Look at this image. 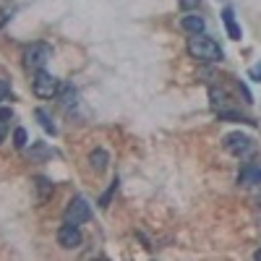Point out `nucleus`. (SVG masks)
I'll use <instances>...</instances> for the list:
<instances>
[{"label":"nucleus","mask_w":261,"mask_h":261,"mask_svg":"<svg viewBox=\"0 0 261 261\" xmlns=\"http://www.w3.org/2000/svg\"><path fill=\"white\" fill-rule=\"evenodd\" d=\"M209 94H212V105H222L225 102V92L222 89H212Z\"/></svg>","instance_id":"14"},{"label":"nucleus","mask_w":261,"mask_h":261,"mask_svg":"<svg viewBox=\"0 0 261 261\" xmlns=\"http://www.w3.org/2000/svg\"><path fill=\"white\" fill-rule=\"evenodd\" d=\"M238 183L243 186H253V183H261V165H246L238 175Z\"/></svg>","instance_id":"7"},{"label":"nucleus","mask_w":261,"mask_h":261,"mask_svg":"<svg viewBox=\"0 0 261 261\" xmlns=\"http://www.w3.org/2000/svg\"><path fill=\"white\" fill-rule=\"evenodd\" d=\"M180 27H183L188 34H201V32H204V18H201L199 13H188V16H183Z\"/></svg>","instance_id":"9"},{"label":"nucleus","mask_w":261,"mask_h":261,"mask_svg":"<svg viewBox=\"0 0 261 261\" xmlns=\"http://www.w3.org/2000/svg\"><path fill=\"white\" fill-rule=\"evenodd\" d=\"M256 258H261V251H258V253H256Z\"/></svg>","instance_id":"20"},{"label":"nucleus","mask_w":261,"mask_h":261,"mask_svg":"<svg viewBox=\"0 0 261 261\" xmlns=\"http://www.w3.org/2000/svg\"><path fill=\"white\" fill-rule=\"evenodd\" d=\"M81 241H84V238H81V230L76 227V225H68V222H65L60 230H58V243H60V248H79L81 246Z\"/></svg>","instance_id":"6"},{"label":"nucleus","mask_w":261,"mask_h":261,"mask_svg":"<svg viewBox=\"0 0 261 261\" xmlns=\"http://www.w3.org/2000/svg\"><path fill=\"white\" fill-rule=\"evenodd\" d=\"M107 151L105 149H97V151H92V157H89V162H92V167H94V172H102L105 167H107Z\"/></svg>","instance_id":"10"},{"label":"nucleus","mask_w":261,"mask_h":261,"mask_svg":"<svg viewBox=\"0 0 261 261\" xmlns=\"http://www.w3.org/2000/svg\"><path fill=\"white\" fill-rule=\"evenodd\" d=\"M11 118H13V113L8 110V107H0V123L6 125V120H11Z\"/></svg>","instance_id":"16"},{"label":"nucleus","mask_w":261,"mask_h":261,"mask_svg":"<svg viewBox=\"0 0 261 261\" xmlns=\"http://www.w3.org/2000/svg\"><path fill=\"white\" fill-rule=\"evenodd\" d=\"M58 89H60L58 79H55V76H50L45 68L34 73V94H37L39 99H53V97L58 94Z\"/></svg>","instance_id":"4"},{"label":"nucleus","mask_w":261,"mask_h":261,"mask_svg":"<svg viewBox=\"0 0 261 261\" xmlns=\"http://www.w3.org/2000/svg\"><path fill=\"white\" fill-rule=\"evenodd\" d=\"M225 149L230 151V154H235V157H243V154H248V151L253 149V141L246 134H227L225 136Z\"/></svg>","instance_id":"5"},{"label":"nucleus","mask_w":261,"mask_h":261,"mask_svg":"<svg viewBox=\"0 0 261 261\" xmlns=\"http://www.w3.org/2000/svg\"><path fill=\"white\" fill-rule=\"evenodd\" d=\"M222 21H225V29H227V37H230V39H241V37H243L241 27H238V21H235L232 8H225V11H222Z\"/></svg>","instance_id":"8"},{"label":"nucleus","mask_w":261,"mask_h":261,"mask_svg":"<svg viewBox=\"0 0 261 261\" xmlns=\"http://www.w3.org/2000/svg\"><path fill=\"white\" fill-rule=\"evenodd\" d=\"M37 188H39V201H45L47 193L53 191V183H47L45 178H37Z\"/></svg>","instance_id":"13"},{"label":"nucleus","mask_w":261,"mask_h":261,"mask_svg":"<svg viewBox=\"0 0 261 261\" xmlns=\"http://www.w3.org/2000/svg\"><path fill=\"white\" fill-rule=\"evenodd\" d=\"M8 94H11V84L8 81H0V102L8 99Z\"/></svg>","instance_id":"15"},{"label":"nucleus","mask_w":261,"mask_h":261,"mask_svg":"<svg viewBox=\"0 0 261 261\" xmlns=\"http://www.w3.org/2000/svg\"><path fill=\"white\" fill-rule=\"evenodd\" d=\"M37 118H39V123H42V128L47 130V134H55V123L50 120V115L45 113V110H37Z\"/></svg>","instance_id":"11"},{"label":"nucleus","mask_w":261,"mask_h":261,"mask_svg":"<svg viewBox=\"0 0 261 261\" xmlns=\"http://www.w3.org/2000/svg\"><path fill=\"white\" fill-rule=\"evenodd\" d=\"M13 146L16 149H24L27 146V130L24 128H16L13 130Z\"/></svg>","instance_id":"12"},{"label":"nucleus","mask_w":261,"mask_h":261,"mask_svg":"<svg viewBox=\"0 0 261 261\" xmlns=\"http://www.w3.org/2000/svg\"><path fill=\"white\" fill-rule=\"evenodd\" d=\"M50 58H53V47L45 45V42H34V45L27 47V53H24V65H27V71L37 73L50 63Z\"/></svg>","instance_id":"2"},{"label":"nucleus","mask_w":261,"mask_h":261,"mask_svg":"<svg viewBox=\"0 0 261 261\" xmlns=\"http://www.w3.org/2000/svg\"><path fill=\"white\" fill-rule=\"evenodd\" d=\"M186 50H188V55L193 60H199V63H217V60H222V47L217 45L214 39L204 37V34H191Z\"/></svg>","instance_id":"1"},{"label":"nucleus","mask_w":261,"mask_h":261,"mask_svg":"<svg viewBox=\"0 0 261 261\" xmlns=\"http://www.w3.org/2000/svg\"><path fill=\"white\" fill-rule=\"evenodd\" d=\"M199 6V0H180V8L183 11H191V8H196Z\"/></svg>","instance_id":"17"},{"label":"nucleus","mask_w":261,"mask_h":261,"mask_svg":"<svg viewBox=\"0 0 261 261\" xmlns=\"http://www.w3.org/2000/svg\"><path fill=\"white\" fill-rule=\"evenodd\" d=\"M92 217V209H89V201L84 199V196H76V199H71L68 201V206H65V212H63V220L68 222V225H84L86 220Z\"/></svg>","instance_id":"3"},{"label":"nucleus","mask_w":261,"mask_h":261,"mask_svg":"<svg viewBox=\"0 0 261 261\" xmlns=\"http://www.w3.org/2000/svg\"><path fill=\"white\" fill-rule=\"evenodd\" d=\"M251 79H256V81H261V63L256 65V68H251V73H248Z\"/></svg>","instance_id":"18"},{"label":"nucleus","mask_w":261,"mask_h":261,"mask_svg":"<svg viewBox=\"0 0 261 261\" xmlns=\"http://www.w3.org/2000/svg\"><path fill=\"white\" fill-rule=\"evenodd\" d=\"M3 139H6V125L0 123V141H3Z\"/></svg>","instance_id":"19"}]
</instances>
